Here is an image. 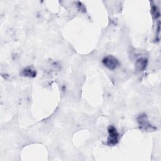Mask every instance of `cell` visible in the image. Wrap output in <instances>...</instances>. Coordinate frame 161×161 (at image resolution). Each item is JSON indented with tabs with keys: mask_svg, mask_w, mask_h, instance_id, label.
<instances>
[{
	"mask_svg": "<svg viewBox=\"0 0 161 161\" xmlns=\"http://www.w3.org/2000/svg\"><path fill=\"white\" fill-rule=\"evenodd\" d=\"M137 120L141 129L144 130H152V128H153V126L150 124L146 115L141 114L140 116H138Z\"/></svg>",
	"mask_w": 161,
	"mask_h": 161,
	"instance_id": "3957f363",
	"label": "cell"
},
{
	"mask_svg": "<svg viewBox=\"0 0 161 161\" xmlns=\"http://www.w3.org/2000/svg\"><path fill=\"white\" fill-rule=\"evenodd\" d=\"M21 74L23 76L25 77H33L36 76V72L35 70L32 69L30 67L25 68L21 72Z\"/></svg>",
	"mask_w": 161,
	"mask_h": 161,
	"instance_id": "5b68a950",
	"label": "cell"
},
{
	"mask_svg": "<svg viewBox=\"0 0 161 161\" xmlns=\"http://www.w3.org/2000/svg\"><path fill=\"white\" fill-rule=\"evenodd\" d=\"M108 144L109 145H114L118 143L119 141V134L116 129L113 126H110L108 128Z\"/></svg>",
	"mask_w": 161,
	"mask_h": 161,
	"instance_id": "7a4b0ae2",
	"label": "cell"
},
{
	"mask_svg": "<svg viewBox=\"0 0 161 161\" xmlns=\"http://www.w3.org/2000/svg\"><path fill=\"white\" fill-rule=\"evenodd\" d=\"M147 65V60L145 58H138L135 63V69L138 71L143 70Z\"/></svg>",
	"mask_w": 161,
	"mask_h": 161,
	"instance_id": "277c9868",
	"label": "cell"
},
{
	"mask_svg": "<svg viewBox=\"0 0 161 161\" xmlns=\"http://www.w3.org/2000/svg\"><path fill=\"white\" fill-rule=\"evenodd\" d=\"M103 64L110 70L116 69L119 65V62L117 58L111 55L105 57L102 60Z\"/></svg>",
	"mask_w": 161,
	"mask_h": 161,
	"instance_id": "6da1fadb",
	"label": "cell"
}]
</instances>
